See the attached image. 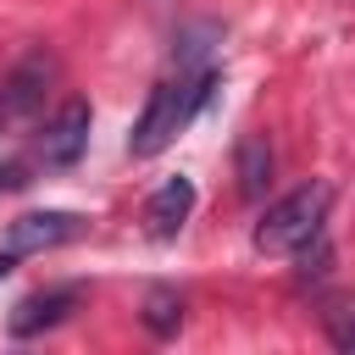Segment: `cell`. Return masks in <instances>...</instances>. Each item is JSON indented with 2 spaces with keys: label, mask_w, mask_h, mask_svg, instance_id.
<instances>
[{
  "label": "cell",
  "mask_w": 355,
  "mask_h": 355,
  "mask_svg": "<svg viewBox=\"0 0 355 355\" xmlns=\"http://www.w3.org/2000/svg\"><path fill=\"white\" fill-rule=\"evenodd\" d=\"M327 205H333V189H327V183H305V189L272 200L266 216L255 222V250H261V255H300V250L322 233Z\"/></svg>",
  "instance_id": "6da1fadb"
},
{
  "label": "cell",
  "mask_w": 355,
  "mask_h": 355,
  "mask_svg": "<svg viewBox=\"0 0 355 355\" xmlns=\"http://www.w3.org/2000/svg\"><path fill=\"white\" fill-rule=\"evenodd\" d=\"M183 122H189L183 83H155V89H150V100H144V111H139V122H133V133H128V155H139V161L161 155V150L178 139V128H183Z\"/></svg>",
  "instance_id": "7a4b0ae2"
},
{
  "label": "cell",
  "mask_w": 355,
  "mask_h": 355,
  "mask_svg": "<svg viewBox=\"0 0 355 355\" xmlns=\"http://www.w3.org/2000/svg\"><path fill=\"white\" fill-rule=\"evenodd\" d=\"M50 83H55V55L28 50V55L0 78V128L17 122V116H33V111L44 105V94H50Z\"/></svg>",
  "instance_id": "3957f363"
},
{
  "label": "cell",
  "mask_w": 355,
  "mask_h": 355,
  "mask_svg": "<svg viewBox=\"0 0 355 355\" xmlns=\"http://www.w3.org/2000/svg\"><path fill=\"white\" fill-rule=\"evenodd\" d=\"M83 233V216L78 211H28L6 227V250L11 255H44L55 244H72Z\"/></svg>",
  "instance_id": "277c9868"
},
{
  "label": "cell",
  "mask_w": 355,
  "mask_h": 355,
  "mask_svg": "<svg viewBox=\"0 0 355 355\" xmlns=\"http://www.w3.org/2000/svg\"><path fill=\"white\" fill-rule=\"evenodd\" d=\"M89 122H94L89 100H67V105L44 122V133H39V155H44V166H72V161L89 150Z\"/></svg>",
  "instance_id": "5b68a950"
},
{
  "label": "cell",
  "mask_w": 355,
  "mask_h": 355,
  "mask_svg": "<svg viewBox=\"0 0 355 355\" xmlns=\"http://www.w3.org/2000/svg\"><path fill=\"white\" fill-rule=\"evenodd\" d=\"M189 211H194V183H189V178H166V183L144 200V233H150L155 244H166V239L183 233Z\"/></svg>",
  "instance_id": "8992f818"
},
{
  "label": "cell",
  "mask_w": 355,
  "mask_h": 355,
  "mask_svg": "<svg viewBox=\"0 0 355 355\" xmlns=\"http://www.w3.org/2000/svg\"><path fill=\"white\" fill-rule=\"evenodd\" d=\"M72 305H78V288H72V283H61V288H39V294L17 300V311H11V322H6V333H11V338H39L44 327L67 322V311H72Z\"/></svg>",
  "instance_id": "52a82bcc"
},
{
  "label": "cell",
  "mask_w": 355,
  "mask_h": 355,
  "mask_svg": "<svg viewBox=\"0 0 355 355\" xmlns=\"http://www.w3.org/2000/svg\"><path fill=\"white\" fill-rule=\"evenodd\" d=\"M233 178H239V194L244 200H261L266 183H272V144L261 133H244L233 144Z\"/></svg>",
  "instance_id": "ba28073f"
},
{
  "label": "cell",
  "mask_w": 355,
  "mask_h": 355,
  "mask_svg": "<svg viewBox=\"0 0 355 355\" xmlns=\"http://www.w3.org/2000/svg\"><path fill=\"white\" fill-rule=\"evenodd\" d=\"M144 327H150L155 338H172V333L183 327V300H178L172 288H150V294H144Z\"/></svg>",
  "instance_id": "9c48e42d"
},
{
  "label": "cell",
  "mask_w": 355,
  "mask_h": 355,
  "mask_svg": "<svg viewBox=\"0 0 355 355\" xmlns=\"http://www.w3.org/2000/svg\"><path fill=\"white\" fill-rule=\"evenodd\" d=\"M322 327H327V338H333L344 355H355V300H349V294L327 300V311H322Z\"/></svg>",
  "instance_id": "30bf717a"
},
{
  "label": "cell",
  "mask_w": 355,
  "mask_h": 355,
  "mask_svg": "<svg viewBox=\"0 0 355 355\" xmlns=\"http://www.w3.org/2000/svg\"><path fill=\"white\" fill-rule=\"evenodd\" d=\"M205 39H216V28H189V33L178 39V61H183V67H194V61L205 55Z\"/></svg>",
  "instance_id": "8fae6325"
},
{
  "label": "cell",
  "mask_w": 355,
  "mask_h": 355,
  "mask_svg": "<svg viewBox=\"0 0 355 355\" xmlns=\"http://www.w3.org/2000/svg\"><path fill=\"white\" fill-rule=\"evenodd\" d=\"M28 183H33V178H28V166H22V161H0V189H6V194L28 189Z\"/></svg>",
  "instance_id": "7c38bea8"
},
{
  "label": "cell",
  "mask_w": 355,
  "mask_h": 355,
  "mask_svg": "<svg viewBox=\"0 0 355 355\" xmlns=\"http://www.w3.org/2000/svg\"><path fill=\"white\" fill-rule=\"evenodd\" d=\"M11 272H17V255H11V250H0V283H6Z\"/></svg>",
  "instance_id": "4fadbf2b"
}]
</instances>
